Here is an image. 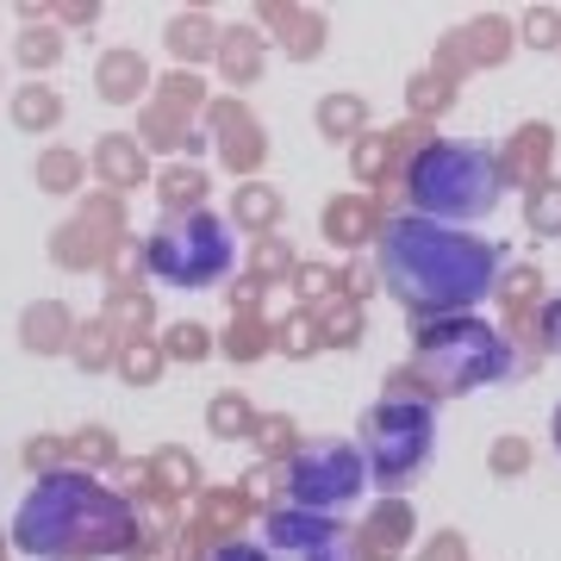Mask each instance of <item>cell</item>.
Segmentation results:
<instances>
[{"mask_svg":"<svg viewBox=\"0 0 561 561\" xmlns=\"http://www.w3.org/2000/svg\"><path fill=\"white\" fill-rule=\"evenodd\" d=\"M381 262L405 306H468L486 294V275H493V250L412 219L387 225Z\"/></svg>","mask_w":561,"mask_h":561,"instance_id":"1","label":"cell"},{"mask_svg":"<svg viewBox=\"0 0 561 561\" xmlns=\"http://www.w3.org/2000/svg\"><path fill=\"white\" fill-rule=\"evenodd\" d=\"M20 542L32 556L81 561V556H113L125 542V505L106 486H88L76 474L44 481L20 512Z\"/></svg>","mask_w":561,"mask_h":561,"instance_id":"2","label":"cell"},{"mask_svg":"<svg viewBox=\"0 0 561 561\" xmlns=\"http://www.w3.org/2000/svg\"><path fill=\"white\" fill-rule=\"evenodd\" d=\"M412 201L437 219H474L493 206V162L481 150H431L412 175Z\"/></svg>","mask_w":561,"mask_h":561,"instance_id":"3","label":"cell"},{"mask_svg":"<svg viewBox=\"0 0 561 561\" xmlns=\"http://www.w3.org/2000/svg\"><path fill=\"white\" fill-rule=\"evenodd\" d=\"M150 268H157L169 287H206L231 268V238H225L219 219L206 213H187V219H169L150 238Z\"/></svg>","mask_w":561,"mask_h":561,"instance_id":"4","label":"cell"},{"mask_svg":"<svg viewBox=\"0 0 561 561\" xmlns=\"http://www.w3.org/2000/svg\"><path fill=\"white\" fill-rule=\"evenodd\" d=\"M431 362H437V381L456 393V387H474L481 375L505 368V350L493 343V331L461 324V331H449V337H431Z\"/></svg>","mask_w":561,"mask_h":561,"instance_id":"5","label":"cell"},{"mask_svg":"<svg viewBox=\"0 0 561 561\" xmlns=\"http://www.w3.org/2000/svg\"><path fill=\"white\" fill-rule=\"evenodd\" d=\"M362 486V468L350 449H312V456L300 461V474H294V493H300L306 505H350Z\"/></svg>","mask_w":561,"mask_h":561,"instance_id":"6","label":"cell"},{"mask_svg":"<svg viewBox=\"0 0 561 561\" xmlns=\"http://www.w3.org/2000/svg\"><path fill=\"white\" fill-rule=\"evenodd\" d=\"M368 424H381V431H393V443L375 437V461H381L387 481H400V474H412L424 456V419L419 412H400V405H387V412H375Z\"/></svg>","mask_w":561,"mask_h":561,"instance_id":"7","label":"cell"}]
</instances>
